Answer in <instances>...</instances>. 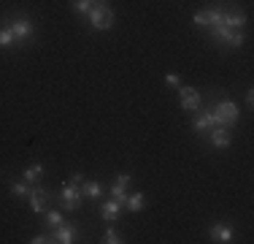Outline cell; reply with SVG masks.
<instances>
[{
  "label": "cell",
  "instance_id": "11",
  "mask_svg": "<svg viewBox=\"0 0 254 244\" xmlns=\"http://www.w3.org/2000/svg\"><path fill=\"white\" fill-rule=\"evenodd\" d=\"M52 242H60V244H70V242H76V225H70V223H60V225H57V231L52 234Z\"/></svg>",
  "mask_w": 254,
  "mask_h": 244
},
{
  "label": "cell",
  "instance_id": "3",
  "mask_svg": "<svg viewBox=\"0 0 254 244\" xmlns=\"http://www.w3.org/2000/svg\"><path fill=\"white\" fill-rule=\"evenodd\" d=\"M211 30V35L214 38H219V41H225L227 46H241L244 44V33H241L238 27H227V24H214V27H208Z\"/></svg>",
  "mask_w": 254,
  "mask_h": 244
},
{
  "label": "cell",
  "instance_id": "12",
  "mask_svg": "<svg viewBox=\"0 0 254 244\" xmlns=\"http://www.w3.org/2000/svg\"><path fill=\"white\" fill-rule=\"evenodd\" d=\"M208 236L214 242H222V244H227V242H233V228L230 225H225V223H214L208 228Z\"/></svg>",
  "mask_w": 254,
  "mask_h": 244
},
{
  "label": "cell",
  "instance_id": "7",
  "mask_svg": "<svg viewBox=\"0 0 254 244\" xmlns=\"http://www.w3.org/2000/svg\"><path fill=\"white\" fill-rule=\"evenodd\" d=\"M197 136H205L208 130H214V117H211V109H197V117L192 120Z\"/></svg>",
  "mask_w": 254,
  "mask_h": 244
},
{
  "label": "cell",
  "instance_id": "18",
  "mask_svg": "<svg viewBox=\"0 0 254 244\" xmlns=\"http://www.w3.org/2000/svg\"><path fill=\"white\" fill-rule=\"evenodd\" d=\"M125 206H127L130 212H141V209H143V193H132V195H127Z\"/></svg>",
  "mask_w": 254,
  "mask_h": 244
},
{
  "label": "cell",
  "instance_id": "15",
  "mask_svg": "<svg viewBox=\"0 0 254 244\" xmlns=\"http://www.w3.org/2000/svg\"><path fill=\"white\" fill-rule=\"evenodd\" d=\"M81 195H87V198H100L103 185L100 182H81Z\"/></svg>",
  "mask_w": 254,
  "mask_h": 244
},
{
  "label": "cell",
  "instance_id": "25",
  "mask_svg": "<svg viewBox=\"0 0 254 244\" xmlns=\"http://www.w3.org/2000/svg\"><path fill=\"white\" fill-rule=\"evenodd\" d=\"M246 106H254V93H252V90L246 93Z\"/></svg>",
  "mask_w": 254,
  "mask_h": 244
},
{
  "label": "cell",
  "instance_id": "10",
  "mask_svg": "<svg viewBox=\"0 0 254 244\" xmlns=\"http://www.w3.org/2000/svg\"><path fill=\"white\" fill-rule=\"evenodd\" d=\"M27 198H30L33 212H38V215L46 209V206H49V193H46L44 187H30V195H27Z\"/></svg>",
  "mask_w": 254,
  "mask_h": 244
},
{
  "label": "cell",
  "instance_id": "5",
  "mask_svg": "<svg viewBox=\"0 0 254 244\" xmlns=\"http://www.w3.org/2000/svg\"><path fill=\"white\" fill-rule=\"evenodd\" d=\"M8 27H11V33H14L16 44H25L30 35H33V22H30L27 16H16V19L11 22Z\"/></svg>",
  "mask_w": 254,
  "mask_h": 244
},
{
  "label": "cell",
  "instance_id": "8",
  "mask_svg": "<svg viewBox=\"0 0 254 244\" xmlns=\"http://www.w3.org/2000/svg\"><path fill=\"white\" fill-rule=\"evenodd\" d=\"M222 16H225L222 8H205L200 14H195V24L197 27H214V24L222 22Z\"/></svg>",
  "mask_w": 254,
  "mask_h": 244
},
{
  "label": "cell",
  "instance_id": "4",
  "mask_svg": "<svg viewBox=\"0 0 254 244\" xmlns=\"http://www.w3.org/2000/svg\"><path fill=\"white\" fill-rule=\"evenodd\" d=\"M81 198H84L81 187L70 185V182H68V185H63V190H60V201H63V206L68 212H76L78 206H81Z\"/></svg>",
  "mask_w": 254,
  "mask_h": 244
},
{
  "label": "cell",
  "instance_id": "21",
  "mask_svg": "<svg viewBox=\"0 0 254 244\" xmlns=\"http://www.w3.org/2000/svg\"><path fill=\"white\" fill-rule=\"evenodd\" d=\"M95 5V0H73V11H78V14H89Z\"/></svg>",
  "mask_w": 254,
  "mask_h": 244
},
{
  "label": "cell",
  "instance_id": "22",
  "mask_svg": "<svg viewBox=\"0 0 254 244\" xmlns=\"http://www.w3.org/2000/svg\"><path fill=\"white\" fill-rule=\"evenodd\" d=\"M103 244H119L122 242V236H119V231H114V228H108L106 234H103V239H100Z\"/></svg>",
  "mask_w": 254,
  "mask_h": 244
},
{
  "label": "cell",
  "instance_id": "23",
  "mask_svg": "<svg viewBox=\"0 0 254 244\" xmlns=\"http://www.w3.org/2000/svg\"><path fill=\"white\" fill-rule=\"evenodd\" d=\"M60 223H65L63 212H49V215H46V225H52V228H57Z\"/></svg>",
  "mask_w": 254,
  "mask_h": 244
},
{
  "label": "cell",
  "instance_id": "16",
  "mask_svg": "<svg viewBox=\"0 0 254 244\" xmlns=\"http://www.w3.org/2000/svg\"><path fill=\"white\" fill-rule=\"evenodd\" d=\"M119 209H122V204H117V201H106V204L100 206V212H103V217L106 220H117L119 217Z\"/></svg>",
  "mask_w": 254,
  "mask_h": 244
},
{
  "label": "cell",
  "instance_id": "9",
  "mask_svg": "<svg viewBox=\"0 0 254 244\" xmlns=\"http://www.w3.org/2000/svg\"><path fill=\"white\" fill-rule=\"evenodd\" d=\"M130 179H132L130 174H119V176H117V182L111 185V195H114V201H117V204H122V206H125L127 195H130V193H127V185H130Z\"/></svg>",
  "mask_w": 254,
  "mask_h": 244
},
{
  "label": "cell",
  "instance_id": "20",
  "mask_svg": "<svg viewBox=\"0 0 254 244\" xmlns=\"http://www.w3.org/2000/svg\"><path fill=\"white\" fill-rule=\"evenodd\" d=\"M11 193H14L16 198H27V195H30L27 182H14V185H11Z\"/></svg>",
  "mask_w": 254,
  "mask_h": 244
},
{
  "label": "cell",
  "instance_id": "6",
  "mask_svg": "<svg viewBox=\"0 0 254 244\" xmlns=\"http://www.w3.org/2000/svg\"><path fill=\"white\" fill-rule=\"evenodd\" d=\"M179 101L184 112H197L200 109V93L195 87H179Z\"/></svg>",
  "mask_w": 254,
  "mask_h": 244
},
{
  "label": "cell",
  "instance_id": "24",
  "mask_svg": "<svg viewBox=\"0 0 254 244\" xmlns=\"http://www.w3.org/2000/svg\"><path fill=\"white\" fill-rule=\"evenodd\" d=\"M165 82L171 84V87H181V79H179V73H168V76H165Z\"/></svg>",
  "mask_w": 254,
  "mask_h": 244
},
{
  "label": "cell",
  "instance_id": "13",
  "mask_svg": "<svg viewBox=\"0 0 254 244\" xmlns=\"http://www.w3.org/2000/svg\"><path fill=\"white\" fill-rule=\"evenodd\" d=\"M208 138H211V144L219 146V149L230 146V133H227V127H214V130H208Z\"/></svg>",
  "mask_w": 254,
  "mask_h": 244
},
{
  "label": "cell",
  "instance_id": "1",
  "mask_svg": "<svg viewBox=\"0 0 254 244\" xmlns=\"http://www.w3.org/2000/svg\"><path fill=\"white\" fill-rule=\"evenodd\" d=\"M211 117H214V127H227L230 130V127L238 122L241 112L233 101H219L216 106H211Z\"/></svg>",
  "mask_w": 254,
  "mask_h": 244
},
{
  "label": "cell",
  "instance_id": "2",
  "mask_svg": "<svg viewBox=\"0 0 254 244\" xmlns=\"http://www.w3.org/2000/svg\"><path fill=\"white\" fill-rule=\"evenodd\" d=\"M89 24H92L95 30H111L114 27V11L108 8L106 3L92 5V11H89Z\"/></svg>",
  "mask_w": 254,
  "mask_h": 244
},
{
  "label": "cell",
  "instance_id": "19",
  "mask_svg": "<svg viewBox=\"0 0 254 244\" xmlns=\"http://www.w3.org/2000/svg\"><path fill=\"white\" fill-rule=\"evenodd\" d=\"M41 174H44V166H41V163H33V166H30L22 176H25V182H35Z\"/></svg>",
  "mask_w": 254,
  "mask_h": 244
},
{
  "label": "cell",
  "instance_id": "14",
  "mask_svg": "<svg viewBox=\"0 0 254 244\" xmlns=\"http://www.w3.org/2000/svg\"><path fill=\"white\" fill-rule=\"evenodd\" d=\"M222 24H227V27H244L246 24V14H241V11H225V16H222Z\"/></svg>",
  "mask_w": 254,
  "mask_h": 244
},
{
  "label": "cell",
  "instance_id": "17",
  "mask_svg": "<svg viewBox=\"0 0 254 244\" xmlns=\"http://www.w3.org/2000/svg\"><path fill=\"white\" fill-rule=\"evenodd\" d=\"M11 46H16V38L11 33V27L5 24V27H0V49H11Z\"/></svg>",
  "mask_w": 254,
  "mask_h": 244
}]
</instances>
